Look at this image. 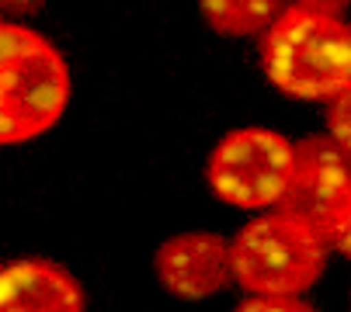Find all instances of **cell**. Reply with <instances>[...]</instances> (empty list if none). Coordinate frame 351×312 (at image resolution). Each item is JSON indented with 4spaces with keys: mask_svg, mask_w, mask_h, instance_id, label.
I'll use <instances>...</instances> for the list:
<instances>
[{
    "mask_svg": "<svg viewBox=\"0 0 351 312\" xmlns=\"http://www.w3.org/2000/svg\"><path fill=\"white\" fill-rule=\"evenodd\" d=\"M70 104L63 52L18 21L0 25V142L21 146L53 129Z\"/></svg>",
    "mask_w": 351,
    "mask_h": 312,
    "instance_id": "obj_2",
    "label": "cell"
},
{
    "mask_svg": "<svg viewBox=\"0 0 351 312\" xmlns=\"http://www.w3.org/2000/svg\"><path fill=\"white\" fill-rule=\"evenodd\" d=\"M233 312H317L303 295H247Z\"/></svg>",
    "mask_w": 351,
    "mask_h": 312,
    "instance_id": "obj_9",
    "label": "cell"
},
{
    "mask_svg": "<svg viewBox=\"0 0 351 312\" xmlns=\"http://www.w3.org/2000/svg\"><path fill=\"white\" fill-rule=\"evenodd\" d=\"M278 212L306 222L327 243L351 216V153L324 135L295 139V164Z\"/></svg>",
    "mask_w": 351,
    "mask_h": 312,
    "instance_id": "obj_5",
    "label": "cell"
},
{
    "mask_svg": "<svg viewBox=\"0 0 351 312\" xmlns=\"http://www.w3.org/2000/svg\"><path fill=\"white\" fill-rule=\"evenodd\" d=\"M295 164V142L278 135L275 129L247 125L226 132L206 164V184L213 194L233 208L261 212L278 208Z\"/></svg>",
    "mask_w": 351,
    "mask_h": 312,
    "instance_id": "obj_4",
    "label": "cell"
},
{
    "mask_svg": "<svg viewBox=\"0 0 351 312\" xmlns=\"http://www.w3.org/2000/svg\"><path fill=\"white\" fill-rule=\"evenodd\" d=\"M0 312H84V291L63 264L18 257L0 271Z\"/></svg>",
    "mask_w": 351,
    "mask_h": 312,
    "instance_id": "obj_7",
    "label": "cell"
},
{
    "mask_svg": "<svg viewBox=\"0 0 351 312\" xmlns=\"http://www.w3.org/2000/svg\"><path fill=\"white\" fill-rule=\"evenodd\" d=\"M330 246H334L341 257H348V260H351V216H348V222L337 229V236L330 239Z\"/></svg>",
    "mask_w": 351,
    "mask_h": 312,
    "instance_id": "obj_12",
    "label": "cell"
},
{
    "mask_svg": "<svg viewBox=\"0 0 351 312\" xmlns=\"http://www.w3.org/2000/svg\"><path fill=\"white\" fill-rule=\"evenodd\" d=\"M154 271L167 295L181 302H202L233 281L230 239L219 233H178L154 253Z\"/></svg>",
    "mask_w": 351,
    "mask_h": 312,
    "instance_id": "obj_6",
    "label": "cell"
},
{
    "mask_svg": "<svg viewBox=\"0 0 351 312\" xmlns=\"http://www.w3.org/2000/svg\"><path fill=\"white\" fill-rule=\"evenodd\" d=\"M327 135L351 153V87L327 101Z\"/></svg>",
    "mask_w": 351,
    "mask_h": 312,
    "instance_id": "obj_10",
    "label": "cell"
},
{
    "mask_svg": "<svg viewBox=\"0 0 351 312\" xmlns=\"http://www.w3.org/2000/svg\"><path fill=\"white\" fill-rule=\"evenodd\" d=\"M258 52L271 87L289 97L334 101L351 87V25L324 4H289Z\"/></svg>",
    "mask_w": 351,
    "mask_h": 312,
    "instance_id": "obj_1",
    "label": "cell"
},
{
    "mask_svg": "<svg viewBox=\"0 0 351 312\" xmlns=\"http://www.w3.org/2000/svg\"><path fill=\"white\" fill-rule=\"evenodd\" d=\"M4 4V14H8V21L11 18H25V14H35L45 0H0Z\"/></svg>",
    "mask_w": 351,
    "mask_h": 312,
    "instance_id": "obj_11",
    "label": "cell"
},
{
    "mask_svg": "<svg viewBox=\"0 0 351 312\" xmlns=\"http://www.w3.org/2000/svg\"><path fill=\"white\" fill-rule=\"evenodd\" d=\"M327 250L320 233L275 208L230 239L233 281L247 295H303L324 278Z\"/></svg>",
    "mask_w": 351,
    "mask_h": 312,
    "instance_id": "obj_3",
    "label": "cell"
},
{
    "mask_svg": "<svg viewBox=\"0 0 351 312\" xmlns=\"http://www.w3.org/2000/svg\"><path fill=\"white\" fill-rule=\"evenodd\" d=\"M198 11L216 35L250 38L265 35L285 8L282 0H198Z\"/></svg>",
    "mask_w": 351,
    "mask_h": 312,
    "instance_id": "obj_8",
    "label": "cell"
}]
</instances>
